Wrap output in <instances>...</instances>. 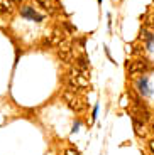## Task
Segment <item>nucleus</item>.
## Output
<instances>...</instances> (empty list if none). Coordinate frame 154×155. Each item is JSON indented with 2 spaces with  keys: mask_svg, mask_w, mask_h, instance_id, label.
Masks as SVG:
<instances>
[{
  "mask_svg": "<svg viewBox=\"0 0 154 155\" xmlns=\"http://www.w3.org/2000/svg\"><path fill=\"white\" fill-rule=\"evenodd\" d=\"M58 56H59V59H61L63 62H66V64H69V62L73 61V49H71L69 42H65V41H63V42L59 44Z\"/></svg>",
  "mask_w": 154,
  "mask_h": 155,
  "instance_id": "20e7f679",
  "label": "nucleus"
},
{
  "mask_svg": "<svg viewBox=\"0 0 154 155\" xmlns=\"http://www.w3.org/2000/svg\"><path fill=\"white\" fill-rule=\"evenodd\" d=\"M137 89L141 94H149V88H147V78H141V79H137Z\"/></svg>",
  "mask_w": 154,
  "mask_h": 155,
  "instance_id": "6e6552de",
  "label": "nucleus"
},
{
  "mask_svg": "<svg viewBox=\"0 0 154 155\" xmlns=\"http://www.w3.org/2000/svg\"><path fill=\"white\" fill-rule=\"evenodd\" d=\"M20 15L27 20H34V22H43L44 20L43 14H39L37 10H34V7H31V5H24L20 8Z\"/></svg>",
  "mask_w": 154,
  "mask_h": 155,
  "instance_id": "f03ea898",
  "label": "nucleus"
},
{
  "mask_svg": "<svg viewBox=\"0 0 154 155\" xmlns=\"http://www.w3.org/2000/svg\"><path fill=\"white\" fill-rule=\"evenodd\" d=\"M98 2H100V4H102V0H98Z\"/></svg>",
  "mask_w": 154,
  "mask_h": 155,
  "instance_id": "4468645a",
  "label": "nucleus"
},
{
  "mask_svg": "<svg viewBox=\"0 0 154 155\" xmlns=\"http://www.w3.org/2000/svg\"><path fill=\"white\" fill-rule=\"evenodd\" d=\"M132 113H134V118H137L139 116V120H142V121H146V120H149L151 118V113H149V110L146 108V106H135L134 110H132Z\"/></svg>",
  "mask_w": 154,
  "mask_h": 155,
  "instance_id": "39448f33",
  "label": "nucleus"
},
{
  "mask_svg": "<svg viewBox=\"0 0 154 155\" xmlns=\"http://www.w3.org/2000/svg\"><path fill=\"white\" fill-rule=\"evenodd\" d=\"M65 155H78V152H76V150H71V148H69V150H66Z\"/></svg>",
  "mask_w": 154,
  "mask_h": 155,
  "instance_id": "9b49d317",
  "label": "nucleus"
},
{
  "mask_svg": "<svg viewBox=\"0 0 154 155\" xmlns=\"http://www.w3.org/2000/svg\"><path fill=\"white\" fill-rule=\"evenodd\" d=\"M151 130H152V133H154V121L151 123Z\"/></svg>",
  "mask_w": 154,
  "mask_h": 155,
  "instance_id": "ddd939ff",
  "label": "nucleus"
},
{
  "mask_svg": "<svg viewBox=\"0 0 154 155\" xmlns=\"http://www.w3.org/2000/svg\"><path fill=\"white\" fill-rule=\"evenodd\" d=\"M134 128H135V133H137L139 137H146V127H144V121L139 120V118H134Z\"/></svg>",
  "mask_w": 154,
  "mask_h": 155,
  "instance_id": "423d86ee",
  "label": "nucleus"
},
{
  "mask_svg": "<svg viewBox=\"0 0 154 155\" xmlns=\"http://www.w3.org/2000/svg\"><path fill=\"white\" fill-rule=\"evenodd\" d=\"M14 2L12 0H0V12L2 14H10L14 10Z\"/></svg>",
  "mask_w": 154,
  "mask_h": 155,
  "instance_id": "0eeeda50",
  "label": "nucleus"
},
{
  "mask_svg": "<svg viewBox=\"0 0 154 155\" xmlns=\"http://www.w3.org/2000/svg\"><path fill=\"white\" fill-rule=\"evenodd\" d=\"M127 69H129V74H144L149 69V64H147V61H144V59H135L131 64L127 62Z\"/></svg>",
  "mask_w": 154,
  "mask_h": 155,
  "instance_id": "7ed1b4c3",
  "label": "nucleus"
},
{
  "mask_svg": "<svg viewBox=\"0 0 154 155\" xmlns=\"http://www.w3.org/2000/svg\"><path fill=\"white\" fill-rule=\"evenodd\" d=\"M63 98L68 101L69 108L75 110V111H81V110H83V106H85V103H83V101H81L80 98H78L76 94L71 91V89H66L65 93H63Z\"/></svg>",
  "mask_w": 154,
  "mask_h": 155,
  "instance_id": "f257e3e1",
  "label": "nucleus"
},
{
  "mask_svg": "<svg viewBox=\"0 0 154 155\" xmlns=\"http://www.w3.org/2000/svg\"><path fill=\"white\" fill-rule=\"evenodd\" d=\"M149 148H151V152L154 153V140H151V142H149Z\"/></svg>",
  "mask_w": 154,
  "mask_h": 155,
  "instance_id": "f8f14e48",
  "label": "nucleus"
},
{
  "mask_svg": "<svg viewBox=\"0 0 154 155\" xmlns=\"http://www.w3.org/2000/svg\"><path fill=\"white\" fill-rule=\"evenodd\" d=\"M36 2H37V5L43 8V10L49 12V14L54 12V7H53V2H51V0H36Z\"/></svg>",
  "mask_w": 154,
  "mask_h": 155,
  "instance_id": "1a4fd4ad",
  "label": "nucleus"
},
{
  "mask_svg": "<svg viewBox=\"0 0 154 155\" xmlns=\"http://www.w3.org/2000/svg\"><path fill=\"white\" fill-rule=\"evenodd\" d=\"M76 64H78V68H80L81 71H85L86 68H88V61H86L85 56H80V58L76 59Z\"/></svg>",
  "mask_w": 154,
  "mask_h": 155,
  "instance_id": "9d476101",
  "label": "nucleus"
}]
</instances>
